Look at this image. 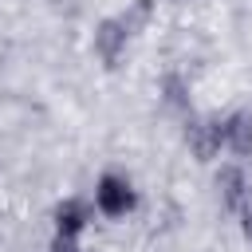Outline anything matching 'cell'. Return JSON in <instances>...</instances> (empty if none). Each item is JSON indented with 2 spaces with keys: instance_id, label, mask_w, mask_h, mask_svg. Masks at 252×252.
Here are the masks:
<instances>
[{
  "instance_id": "1",
  "label": "cell",
  "mask_w": 252,
  "mask_h": 252,
  "mask_svg": "<svg viewBox=\"0 0 252 252\" xmlns=\"http://www.w3.org/2000/svg\"><path fill=\"white\" fill-rule=\"evenodd\" d=\"M134 205H138V193H134V181H130L126 173L106 169V173L94 181V209H98L102 217L118 220V217L134 213Z\"/></svg>"
},
{
  "instance_id": "2",
  "label": "cell",
  "mask_w": 252,
  "mask_h": 252,
  "mask_svg": "<svg viewBox=\"0 0 252 252\" xmlns=\"http://www.w3.org/2000/svg\"><path fill=\"white\" fill-rule=\"evenodd\" d=\"M185 142L197 161H213L224 150V118H189Z\"/></svg>"
},
{
  "instance_id": "3",
  "label": "cell",
  "mask_w": 252,
  "mask_h": 252,
  "mask_svg": "<svg viewBox=\"0 0 252 252\" xmlns=\"http://www.w3.org/2000/svg\"><path fill=\"white\" fill-rule=\"evenodd\" d=\"M126 39H130L126 24H122L118 16H106V20H98V24H94L91 47H94V55H98L106 67H114V63L122 59V51H126Z\"/></svg>"
},
{
  "instance_id": "4",
  "label": "cell",
  "mask_w": 252,
  "mask_h": 252,
  "mask_svg": "<svg viewBox=\"0 0 252 252\" xmlns=\"http://www.w3.org/2000/svg\"><path fill=\"white\" fill-rule=\"evenodd\" d=\"M217 193H220L224 209H232V213H240V209L248 205V197H252V181H248V173H244L240 161H228V165L217 169Z\"/></svg>"
},
{
  "instance_id": "5",
  "label": "cell",
  "mask_w": 252,
  "mask_h": 252,
  "mask_svg": "<svg viewBox=\"0 0 252 252\" xmlns=\"http://www.w3.org/2000/svg\"><path fill=\"white\" fill-rule=\"evenodd\" d=\"M94 201H83V197H67L63 205H55V232H67V236H79L91 220H94Z\"/></svg>"
},
{
  "instance_id": "6",
  "label": "cell",
  "mask_w": 252,
  "mask_h": 252,
  "mask_svg": "<svg viewBox=\"0 0 252 252\" xmlns=\"http://www.w3.org/2000/svg\"><path fill=\"white\" fill-rule=\"evenodd\" d=\"M224 150L236 161L252 158V110H236L224 118Z\"/></svg>"
},
{
  "instance_id": "7",
  "label": "cell",
  "mask_w": 252,
  "mask_h": 252,
  "mask_svg": "<svg viewBox=\"0 0 252 252\" xmlns=\"http://www.w3.org/2000/svg\"><path fill=\"white\" fill-rule=\"evenodd\" d=\"M161 98H165V106H173V110H185V106H189V87H185V79L169 71V75L161 79Z\"/></svg>"
},
{
  "instance_id": "8",
  "label": "cell",
  "mask_w": 252,
  "mask_h": 252,
  "mask_svg": "<svg viewBox=\"0 0 252 252\" xmlns=\"http://www.w3.org/2000/svg\"><path fill=\"white\" fill-rule=\"evenodd\" d=\"M150 16H154V0H134V4L118 16V20L126 24V32H130V35H138V32L150 24Z\"/></svg>"
},
{
  "instance_id": "9",
  "label": "cell",
  "mask_w": 252,
  "mask_h": 252,
  "mask_svg": "<svg viewBox=\"0 0 252 252\" xmlns=\"http://www.w3.org/2000/svg\"><path fill=\"white\" fill-rule=\"evenodd\" d=\"M47 252H83V244H79V236L55 232V236H51V248H47Z\"/></svg>"
},
{
  "instance_id": "10",
  "label": "cell",
  "mask_w": 252,
  "mask_h": 252,
  "mask_svg": "<svg viewBox=\"0 0 252 252\" xmlns=\"http://www.w3.org/2000/svg\"><path fill=\"white\" fill-rule=\"evenodd\" d=\"M240 232H244V240H252V197H248V205L240 209Z\"/></svg>"
}]
</instances>
